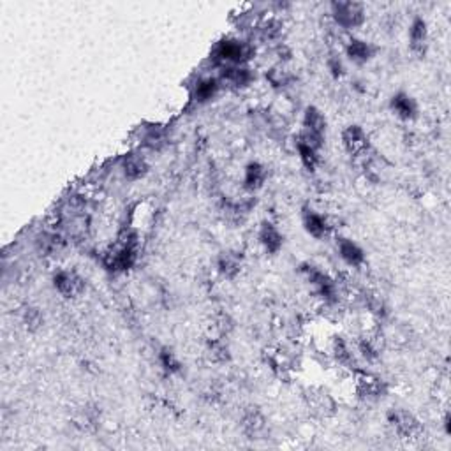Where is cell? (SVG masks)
I'll list each match as a JSON object with an SVG mask.
<instances>
[{"instance_id": "cell-1", "label": "cell", "mask_w": 451, "mask_h": 451, "mask_svg": "<svg viewBox=\"0 0 451 451\" xmlns=\"http://www.w3.org/2000/svg\"><path fill=\"white\" fill-rule=\"evenodd\" d=\"M138 261V236L132 229H124L117 242L105 252L102 263L112 271H129Z\"/></svg>"}, {"instance_id": "cell-2", "label": "cell", "mask_w": 451, "mask_h": 451, "mask_svg": "<svg viewBox=\"0 0 451 451\" xmlns=\"http://www.w3.org/2000/svg\"><path fill=\"white\" fill-rule=\"evenodd\" d=\"M254 55H256V48L252 42L245 41V39L228 37L217 42L212 53V60L221 67L249 66Z\"/></svg>"}, {"instance_id": "cell-3", "label": "cell", "mask_w": 451, "mask_h": 451, "mask_svg": "<svg viewBox=\"0 0 451 451\" xmlns=\"http://www.w3.org/2000/svg\"><path fill=\"white\" fill-rule=\"evenodd\" d=\"M302 127L300 138L305 139L314 148L321 150V146L324 145V136H327V117L323 112L316 106H309L303 113Z\"/></svg>"}, {"instance_id": "cell-4", "label": "cell", "mask_w": 451, "mask_h": 451, "mask_svg": "<svg viewBox=\"0 0 451 451\" xmlns=\"http://www.w3.org/2000/svg\"><path fill=\"white\" fill-rule=\"evenodd\" d=\"M330 16L342 30H354L365 23V6L360 2H332Z\"/></svg>"}, {"instance_id": "cell-5", "label": "cell", "mask_w": 451, "mask_h": 451, "mask_svg": "<svg viewBox=\"0 0 451 451\" xmlns=\"http://www.w3.org/2000/svg\"><path fill=\"white\" fill-rule=\"evenodd\" d=\"M388 425L392 427L393 434L400 439H418L423 434V425L414 416L413 413L406 409H392L388 413Z\"/></svg>"}, {"instance_id": "cell-6", "label": "cell", "mask_w": 451, "mask_h": 451, "mask_svg": "<svg viewBox=\"0 0 451 451\" xmlns=\"http://www.w3.org/2000/svg\"><path fill=\"white\" fill-rule=\"evenodd\" d=\"M354 393L358 399L365 400V402H377L382 397H386L388 388L382 379L375 377L368 372L356 370L354 372Z\"/></svg>"}, {"instance_id": "cell-7", "label": "cell", "mask_w": 451, "mask_h": 451, "mask_svg": "<svg viewBox=\"0 0 451 451\" xmlns=\"http://www.w3.org/2000/svg\"><path fill=\"white\" fill-rule=\"evenodd\" d=\"M342 145L346 152L354 159H365L370 156V139L360 125H349L342 132Z\"/></svg>"}, {"instance_id": "cell-8", "label": "cell", "mask_w": 451, "mask_h": 451, "mask_svg": "<svg viewBox=\"0 0 451 451\" xmlns=\"http://www.w3.org/2000/svg\"><path fill=\"white\" fill-rule=\"evenodd\" d=\"M53 288L57 289L60 296L71 300L78 298L85 291V281L71 270H59L53 275Z\"/></svg>"}, {"instance_id": "cell-9", "label": "cell", "mask_w": 451, "mask_h": 451, "mask_svg": "<svg viewBox=\"0 0 451 451\" xmlns=\"http://www.w3.org/2000/svg\"><path fill=\"white\" fill-rule=\"evenodd\" d=\"M221 83L228 85V87L236 88V90H243V88L250 87L256 80L252 69L249 66H228L221 67Z\"/></svg>"}, {"instance_id": "cell-10", "label": "cell", "mask_w": 451, "mask_h": 451, "mask_svg": "<svg viewBox=\"0 0 451 451\" xmlns=\"http://www.w3.org/2000/svg\"><path fill=\"white\" fill-rule=\"evenodd\" d=\"M302 224L303 228H305V231L309 233L312 238H317V240L327 238V236L332 233V228H334L330 223V219H328L324 213L316 212V210L312 209L303 210Z\"/></svg>"}, {"instance_id": "cell-11", "label": "cell", "mask_w": 451, "mask_h": 451, "mask_svg": "<svg viewBox=\"0 0 451 451\" xmlns=\"http://www.w3.org/2000/svg\"><path fill=\"white\" fill-rule=\"evenodd\" d=\"M337 250L339 256L344 263L349 268H361L367 261V256H365V250L358 245L356 242H353L351 238H344V236H339L337 238Z\"/></svg>"}, {"instance_id": "cell-12", "label": "cell", "mask_w": 451, "mask_h": 451, "mask_svg": "<svg viewBox=\"0 0 451 451\" xmlns=\"http://www.w3.org/2000/svg\"><path fill=\"white\" fill-rule=\"evenodd\" d=\"M411 52L416 57H425L428 49V25L423 18H414L409 28Z\"/></svg>"}, {"instance_id": "cell-13", "label": "cell", "mask_w": 451, "mask_h": 451, "mask_svg": "<svg viewBox=\"0 0 451 451\" xmlns=\"http://www.w3.org/2000/svg\"><path fill=\"white\" fill-rule=\"evenodd\" d=\"M344 52H346L347 59L353 64H356V66H363V64L370 62L375 55L374 46H372L370 42L358 37L347 39L346 46H344Z\"/></svg>"}, {"instance_id": "cell-14", "label": "cell", "mask_w": 451, "mask_h": 451, "mask_svg": "<svg viewBox=\"0 0 451 451\" xmlns=\"http://www.w3.org/2000/svg\"><path fill=\"white\" fill-rule=\"evenodd\" d=\"M257 242L263 247L266 254H279V250L284 245V236H282L281 229L271 223L261 224L259 231H257Z\"/></svg>"}, {"instance_id": "cell-15", "label": "cell", "mask_w": 451, "mask_h": 451, "mask_svg": "<svg viewBox=\"0 0 451 451\" xmlns=\"http://www.w3.org/2000/svg\"><path fill=\"white\" fill-rule=\"evenodd\" d=\"M390 108H392L393 115L402 122H413L418 117L416 101L406 92H399V94L393 95L392 101H390Z\"/></svg>"}, {"instance_id": "cell-16", "label": "cell", "mask_w": 451, "mask_h": 451, "mask_svg": "<svg viewBox=\"0 0 451 451\" xmlns=\"http://www.w3.org/2000/svg\"><path fill=\"white\" fill-rule=\"evenodd\" d=\"M221 80L217 76H203L196 81L194 90H192V99L198 105H206L212 99L217 98L221 90Z\"/></svg>"}, {"instance_id": "cell-17", "label": "cell", "mask_w": 451, "mask_h": 451, "mask_svg": "<svg viewBox=\"0 0 451 451\" xmlns=\"http://www.w3.org/2000/svg\"><path fill=\"white\" fill-rule=\"evenodd\" d=\"M268 171L266 168L261 163L254 160V163H249L243 170V189L247 192H257L259 189L264 187V182H266Z\"/></svg>"}, {"instance_id": "cell-18", "label": "cell", "mask_w": 451, "mask_h": 451, "mask_svg": "<svg viewBox=\"0 0 451 451\" xmlns=\"http://www.w3.org/2000/svg\"><path fill=\"white\" fill-rule=\"evenodd\" d=\"M148 163L143 156L139 153H129V156L124 157L122 160V171H124V177L127 180L136 182V180H141V178L146 177L148 173Z\"/></svg>"}, {"instance_id": "cell-19", "label": "cell", "mask_w": 451, "mask_h": 451, "mask_svg": "<svg viewBox=\"0 0 451 451\" xmlns=\"http://www.w3.org/2000/svg\"><path fill=\"white\" fill-rule=\"evenodd\" d=\"M217 271L226 281H235L242 271V257L235 252H223L217 259Z\"/></svg>"}, {"instance_id": "cell-20", "label": "cell", "mask_w": 451, "mask_h": 451, "mask_svg": "<svg viewBox=\"0 0 451 451\" xmlns=\"http://www.w3.org/2000/svg\"><path fill=\"white\" fill-rule=\"evenodd\" d=\"M296 76L293 71H289L286 67V64H277V66L270 67L266 71V81L270 83V87L277 88V90H284V88L291 87L295 83Z\"/></svg>"}, {"instance_id": "cell-21", "label": "cell", "mask_w": 451, "mask_h": 451, "mask_svg": "<svg viewBox=\"0 0 451 451\" xmlns=\"http://www.w3.org/2000/svg\"><path fill=\"white\" fill-rule=\"evenodd\" d=\"M266 427V420L261 414V411H257L256 407H250L249 411H245L242 416V430L243 434L249 435V438H254V435L261 434Z\"/></svg>"}, {"instance_id": "cell-22", "label": "cell", "mask_w": 451, "mask_h": 451, "mask_svg": "<svg viewBox=\"0 0 451 451\" xmlns=\"http://www.w3.org/2000/svg\"><path fill=\"white\" fill-rule=\"evenodd\" d=\"M256 28L264 42H279L281 45L282 28L284 27H282V21H279L277 18H264L256 25Z\"/></svg>"}, {"instance_id": "cell-23", "label": "cell", "mask_w": 451, "mask_h": 451, "mask_svg": "<svg viewBox=\"0 0 451 451\" xmlns=\"http://www.w3.org/2000/svg\"><path fill=\"white\" fill-rule=\"evenodd\" d=\"M296 152H298V157L300 160H302L303 168L309 171H316L317 170V164H320V150L314 148L312 145H309V143L305 141V139H302L298 136L296 138Z\"/></svg>"}, {"instance_id": "cell-24", "label": "cell", "mask_w": 451, "mask_h": 451, "mask_svg": "<svg viewBox=\"0 0 451 451\" xmlns=\"http://www.w3.org/2000/svg\"><path fill=\"white\" fill-rule=\"evenodd\" d=\"M64 245V240L55 229H48V231L41 233L37 236V249L42 256H52V254H57Z\"/></svg>"}, {"instance_id": "cell-25", "label": "cell", "mask_w": 451, "mask_h": 451, "mask_svg": "<svg viewBox=\"0 0 451 451\" xmlns=\"http://www.w3.org/2000/svg\"><path fill=\"white\" fill-rule=\"evenodd\" d=\"M309 406L310 409H312L316 414H320V416H330L335 409L334 399L324 392L312 393L309 399Z\"/></svg>"}, {"instance_id": "cell-26", "label": "cell", "mask_w": 451, "mask_h": 451, "mask_svg": "<svg viewBox=\"0 0 451 451\" xmlns=\"http://www.w3.org/2000/svg\"><path fill=\"white\" fill-rule=\"evenodd\" d=\"M206 356H209L212 363H226V361H229V347L223 342V337L209 339Z\"/></svg>"}, {"instance_id": "cell-27", "label": "cell", "mask_w": 451, "mask_h": 451, "mask_svg": "<svg viewBox=\"0 0 451 451\" xmlns=\"http://www.w3.org/2000/svg\"><path fill=\"white\" fill-rule=\"evenodd\" d=\"M157 358H159L160 368H163L166 374L173 375L182 370L180 360H178L177 354H175L173 349H170V347H163V349L159 351V354H157Z\"/></svg>"}, {"instance_id": "cell-28", "label": "cell", "mask_w": 451, "mask_h": 451, "mask_svg": "<svg viewBox=\"0 0 451 451\" xmlns=\"http://www.w3.org/2000/svg\"><path fill=\"white\" fill-rule=\"evenodd\" d=\"M166 131L159 125H153V127H148L145 131V136H143V145L150 150H160L164 145H166Z\"/></svg>"}, {"instance_id": "cell-29", "label": "cell", "mask_w": 451, "mask_h": 451, "mask_svg": "<svg viewBox=\"0 0 451 451\" xmlns=\"http://www.w3.org/2000/svg\"><path fill=\"white\" fill-rule=\"evenodd\" d=\"M21 320H23L25 328H27L28 332L41 330L42 324H45V316H42V312L37 307H25L23 314H21Z\"/></svg>"}, {"instance_id": "cell-30", "label": "cell", "mask_w": 451, "mask_h": 451, "mask_svg": "<svg viewBox=\"0 0 451 451\" xmlns=\"http://www.w3.org/2000/svg\"><path fill=\"white\" fill-rule=\"evenodd\" d=\"M328 71H330V74L334 78H342L344 74H346V66H344V60H342V57L340 55H337V53H335V55H332L330 59H328Z\"/></svg>"}]
</instances>
